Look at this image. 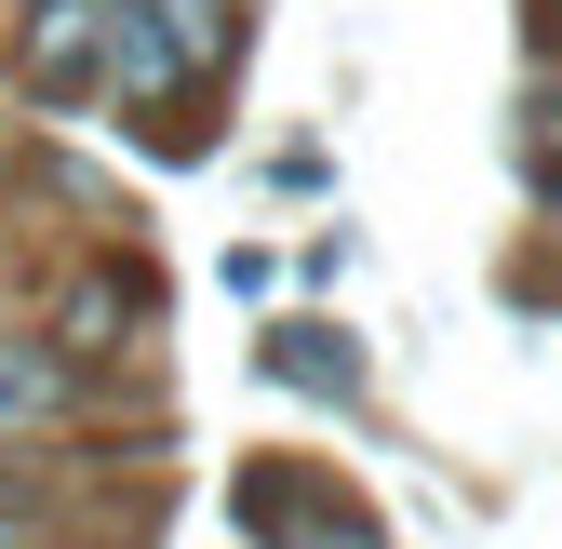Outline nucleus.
<instances>
[{
    "mask_svg": "<svg viewBox=\"0 0 562 549\" xmlns=\"http://www.w3.org/2000/svg\"><path fill=\"white\" fill-rule=\"evenodd\" d=\"M27 67H41V94H94L108 81V0H41Z\"/></svg>",
    "mask_w": 562,
    "mask_h": 549,
    "instance_id": "f257e3e1",
    "label": "nucleus"
},
{
    "mask_svg": "<svg viewBox=\"0 0 562 549\" xmlns=\"http://www.w3.org/2000/svg\"><path fill=\"white\" fill-rule=\"evenodd\" d=\"M0 549H14V536H0Z\"/></svg>",
    "mask_w": 562,
    "mask_h": 549,
    "instance_id": "7ed1b4c3",
    "label": "nucleus"
},
{
    "mask_svg": "<svg viewBox=\"0 0 562 549\" xmlns=\"http://www.w3.org/2000/svg\"><path fill=\"white\" fill-rule=\"evenodd\" d=\"M54 402H67V362H54V349H0V429L54 416Z\"/></svg>",
    "mask_w": 562,
    "mask_h": 549,
    "instance_id": "f03ea898",
    "label": "nucleus"
}]
</instances>
